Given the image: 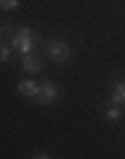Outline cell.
Wrapping results in <instances>:
<instances>
[{"instance_id":"1","label":"cell","mask_w":125,"mask_h":159,"mask_svg":"<svg viewBox=\"0 0 125 159\" xmlns=\"http://www.w3.org/2000/svg\"><path fill=\"white\" fill-rule=\"evenodd\" d=\"M46 56L51 58V61L56 64H67L69 58H72V48H69V43H64V40H46Z\"/></svg>"},{"instance_id":"2","label":"cell","mask_w":125,"mask_h":159,"mask_svg":"<svg viewBox=\"0 0 125 159\" xmlns=\"http://www.w3.org/2000/svg\"><path fill=\"white\" fill-rule=\"evenodd\" d=\"M11 45H13V51L16 53H32V48H35V32L29 27H19L16 32H13V37H11Z\"/></svg>"},{"instance_id":"3","label":"cell","mask_w":125,"mask_h":159,"mask_svg":"<svg viewBox=\"0 0 125 159\" xmlns=\"http://www.w3.org/2000/svg\"><path fill=\"white\" fill-rule=\"evenodd\" d=\"M59 96H61V90H59V85L53 82V80H43L37 88V98L35 101L40 103V106H53V103L59 101Z\"/></svg>"},{"instance_id":"4","label":"cell","mask_w":125,"mask_h":159,"mask_svg":"<svg viewBox=\"0 0 125 159\" xmlns=\"http://www.w3.org/2000/svg\"><path fill=\"white\" fill-rule=\"evenodd\" d=\"M37 88H40V82H35V80H19L16 82V90H19V96H24V98H37Z\"/></svg>"},{"instance_id":"5","label":"cell","mask_w":125,"mask_h":159,"mask_svg":"<svg viewBox=\"0 0 125 159\" xmlns=\"http://www.w3.org/2000/svg\"><path fill=\"white\" fill-rule=\"evenodd\" d=\"M22 69H24V72H29V74H35V72L43 69V61H40L35 53H24V56H22Z\"/></svg>"},{"instance_id":"6","label":"cell","mask_w":125,"mask_h":159,"mask_svg":"<svg viewBox=\"0 0 125 159\" xmlns=\"http://www.w3.org/2000/svg\"><path fill=\"white\" fill-rule=\"evenodd\" d=\"M112 103H117V106H125V80H117L112 88Z\"/></svg>"},{"instance_id":"7","label":"cell","mask_w":125,"mask_h":159,"mask_svg":"<svg viewBox=\"0 0 125 159\" xmlns=\"http://www.w3.org/2000/svg\"><path fill=\"white\" fill-rule=\"evenodd\" d=\"M123 117H125V111H123V106H117V103H112L109 109H104V119H107V122H120Z\"/></svg>"},{"instance_id":"8","label":"cell","mask_w":125,"mask_h":159,"mask_svg":"<svg viewBox=\"0 0 125 159\" xmlns=\"http://www.w3.org/2000/svg\"><path fill=\"white\" fill-rule=\"evenodd\" d=\"M13 56V45H11V40H0V64H8Z\"/></svg>"},{"instance_id":"9","label":"cell","mask_w":125,"mask_h":159,"mask_svg":"<svg viewBox=\"0 0 125 159\" xmlns=\"http://www.w3.org/2000/svg\"><path fill=\"white\" fill-rule=\"evenodd\" d=\"M0 8H3V11H16V8H19V0H6Z\"/></svg>"},{"instance_id":"10","label":"cell","mask_w":125,"mask_h":159,"mask_svg":"<svg viewBox=\"0 0 125 159\" xmlns=\"http://www.w3.org/2000/svg\"><path fill=\"white\" fill-rule=\"evenodd\" d=\"M29 157H32V159H48L51 154H48V151H32Z\"/></svg>"},{"instance_id":"11","label":"cell","mask_w":125,"mask_h":159,"mask_svg":"<svg viewBox=\"0 0 125 159\" xmlns=\"http://www.w3.org/2000/svg\"><path fill=\"white\" fill-rule=\"evenodd\" d=\"M0 37H6V24H0Z\"/></svg>"},{"instance_id":"12","label":"cell","mask_w":125,"mask_h":159,"mask_svg":"<svg viewBox=\"0 0 125 159\" xmlns=\"http://www.w3.org/2000/svg\"><path fill=\"white\" fill-rule=\"evenodd\" d=\"M3 3H6V0H0V6H3Z\"/></svg>"}]
</instances>
